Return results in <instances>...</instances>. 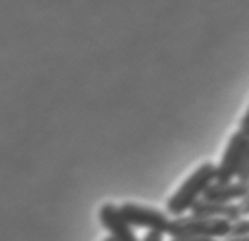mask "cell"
<instances>
[{"mask_svg":"<svg viewBox=\"0 0 249 241\" xmlns=\"http://www.w3.org/2000/svg\"><path fill=\"white\" fill-rule=\"evenodd\" d=\"M216 182V165L214 163H203L197 167L192 177L177 189L173 197H169L166 208L167 213L173 217H184L186 211H192V208L197 204L201 197L207 193V189Z\"/></svg>","mask_w":249,"mask_h":241,"instance_id":"obj_1","label":"cell"},{"mask_svg":"<svg viewBox=\"0 0 249 241\" xmlns=\"http://www.w3.org/2000/svg\"><path fill=\"white\" fill-rule=\"evenodd\" d=\"M232 232V223L225 219H207V217H177L171 219L167 234L171 238H201V240H218L229 238Z\"/></svg>","mask_w":249,"mask_h":241,"instance_id":"obj_2","label":"cell"},{"mask_svg":"<svg viewBox=\"0 0 249 241\" xmlns=\"http://www.w3.org/2000/svg\"><path fill=\"white\" fill-rule=\"evenodd\" d=\"M248 147L249 137L244 136L240 130L231 136L227 148L223 152V158L216 167V182L218 184H231L234 178H238L246 154H248Z\"/></svg>","mask_w":249,"mask_h":241,"instance_id":"obj_3","label":"cell"},{"mask_svg":"<svg viewBox=\"0 0 249 241\" xmlns=\"http://www.w3.org/2000/svg\"><path fill=\"white\" fill-rule=\"evenodd\" d=\"M119 210L130 226L147 228L149 232H160V234H167V230H169L171 219L164 211L155 210V208H145V206H140L134 202H124L119 206Z\"/></svg>","mask_w":249,"mask_h":241,"instance_id":"obj_4","label":"cell"},{"mask_svg":"<svg viewBox=\"0 0 249 241\" xmlns=\"http://www.w3.org/2000/svg\"><path fill=\"white\" fill-rule=\"evenodd\" d=\"M99 219L103 223V226L110 232V238L115 241H142L136 232L132 230V226L126 223L123 217L121 210L114 206L112 202H106L101 206L99 210Z\"/></svg>","mask_w":249,"mask_h":241,"instance_id":"obj_5","label":"cell"},{"mask_svg":"<svg viewBox=\"0 0 249 241\" xmlns=\"http://www.w3.org/2000/svg\"><path fill=\"white\" fill-rule=\"evenodd\" d=\"M246 199H249V184H242V182H231V184L214 182L203 195V200L219 202V204H232L234 200Z\"/></svg>","mask_w":249,"mask_h":241,"instance_id":"obj_6","label":"cell"},{"mask_svg":"<svg viewBox=\"0 0 249 241\" xmlns=\"http://www.w3.org/2000/svg\"><path fill=\"white\" fill-rule=\"evenodd\" d=\"M194 217H207V219H225L231 223H236L242 219V210L240 204H219V202H208V200H199L192 208Z\"/></svg>","mask_w":249,"mask_h":241,"instance_id":"obj_7","label":"cell"},{"mask_svg":"<svg viewBox=\"0 0 249 241\" xmlns=\"http://www.w3.org/2000/svg\"><path fill=\"white\" fill-rule=\"evenodd\" d=\"M249 236V217H242L240 221L232 223V232L229 238H248Z\"/></svg>","mask_w":249,"mask_h":241,"instance_id":"obj_8","label":"cell"},{"mask_svg":"<svg viewBox=\"0 0 249 241\" xmlns=\"http://www.w3.org/2000/svg\"><path fill=\"white\" fill-rule=\"evenodd\" d=\"M238 182H242V184H249V147H248L246 160H244V165H242V171H240V175H238Z\"/></svg>","mask_w":249,"mask_h":241,"instance_id":"obj_9","label":"cell"},{"mask_svg":"<svg viewBox=\"0 0 249 241\" xmlns=\"http://www.w3.org/2000/svg\"><path fill=\"white\" fill-rule=\"evenodd\" d=\"M240 132H242L244 136L249 137V110H248V113L244 115V119H242V123H240Z\"/></svg>","mask_w":249,"mask_h":241,"instance_id":"obj_10","label":"cell"},{"mask_svg":"<svg viewBox=\"0 0 249 241\" xmlns=\"http://www.w3.org/2000/svg\"><path fill=\"white\" fill-rule=\"evenodd\" d=\"M164 240V234H160V232H147L145 238L142 241H162Z\"/></svg>","mask_w":249,"mask_h":241,"instance_id":"obj_11","label":"cell"},{"mask_svg":"<svg viewBox=\"0 0 249 241\" xmlns=\"http://www.w3.org/2000/svg\"><path fill=\"white\" fill-rule=\"evenodd\" d=\"M240 210H242V217H249V199L240 202Z\"/></svg>","mask_w":249,"mask_h":241,"instance_id":"obj_12","label":"cell"},{"mask_svg":"<svg viewBox=\"0 0 249 241\" xmlns=\"http://www.w3.org/2000/svg\"><path fill=\"white\" fill-rule=\"evenodd\" d=\"M104 241H115V240H112V238H110V236H108V238H106V240Z\"/></svg>","mask_w":249,"mask_h":241,"instance_id":"obj_13","label":"cell"}]
</instances>
